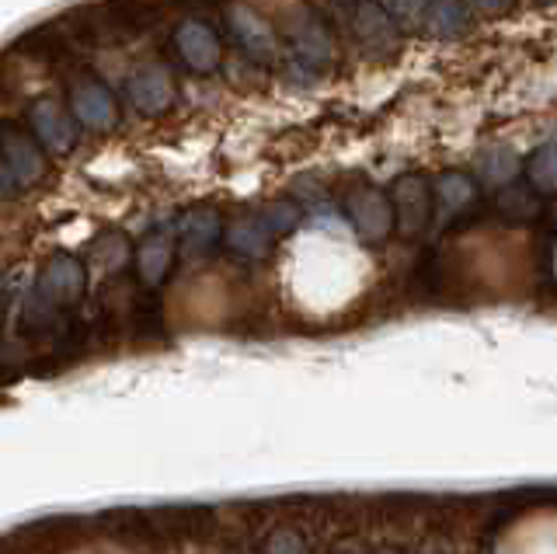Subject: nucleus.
I'll list each match as a JSON object with an SVG mask.
<instances>
[{
    "mask_svg": "<svg viewBox=\"0 0 557 554\" xmlns=\"http://www.w3.org/2000/svg\"><path fill=\"white\" fill-rule=\"evenodd\" d=\"M87 275L81 258L74 255H52L42 266L39 280L32 283V297L25 304V324L49 328L63 315V307H74L84 297Z\"/></svg>",
    "mask_w": 557,
    "mask_h": 554,
    "instance_id": "1",
    "label": "nucleus"
},
{
    "mask_svg": "<svg viewBox=\"0 0 557 554\" xmlns=\"http://www.w3.org/2000/svg\"><path fill=\"white\" fill-rule=\"evenodd\" d=\"M46 175V158L39 150V140L17 130L14 123H4V136H0V188L4 196H17L42 182Z\"/></svg>",
    "mask_w": 557,
    "mask_h": 554,
    "instance_id": "2",
    "label": "nucleus"
},
{
    "mask_svg": "<svg viewBox=\"0 0 557 554\" xmlns=\"http://www.w3.org/2000/svg\"><path fill=\"white\" fill-rule=\"evenodd\" d=\"M391 202H394V220L400 237H418L435 217V188L418 171H405V175L394 178Z\"/></svg>",
    "mask_w": 557,
    "mask_h": 554,
    "instance_id": "3",
    "label": "nucleus"
},
{
    "mask_svg": "<svg viewBox=\"0 0 557 554\" xmlns=\"http://www.w3.org/2000/svg\"><path fill=\"white\" fill-rule=\"evenodd\" d=\"M345 217L362 241H383L391 231H397L391 193H383L376 185H359L356 193H348Z\"/></svg>",
    "mask_w": 557,
    "mask_h": 554,
    "instance_id": "4",
    "label": "nucleus"
},
{
    "mask_svg": "<svg viewBox=\"0 0 557 554\" xmlns=\"http://www.w3.org/2000/svg\"><path fill=\"white\" fill-rule=\"evenodd\" d=\"M286 46L296 57V63H304L307 71H324V66L335 63V39H331V28L321 14L300 11L286 28Z\"/></svg>",
    "mask_w": 557,
    "mask_h": 554,
    "instance_id": "5",
    "label": "nucleus"
},
{
    "mask_svg": "<svg viewBox=\"0 0 557 554\" xmlns=\"http://www.w3.org/2000/svg\"><path fill=\"white\" fill-rule=\"evenodd\" d=\"M28 126L39 147L49 153H70L77 144V119L57 98H35L28 109Z\"/></svg>",
    "mask_w": 557,
    "mask_h": 554,
    "instance_id": "6",
    "label": "nucleus"
},
{
    "mask_svg": "<svg viewBox=\"0 0 557 554\" xmlns=\"http://www.w3.org/2000/svg\"><path fill=\"white\" fill-rule=\"evenodd\" d=\"M171 46H174V53H178V60L188 66L191 74H213L220 66V60H223L220 36L199 19H188V22H182L178 28H174Z\"/></svg>",
    "mask_w": 557,
    "mask_h": 554,
    "instance_id": "7",
    "label": "nucleus"
},
{
    "mask_svg": "<svg viewBox=\"0 0 557 554\" xmlns=\"http://www.w3.org/2000/svg\"><path fill=\"white\" fill-rule=\"evenodd\" d=\"M70 112H74V119L87 130H112L119 123L115 95L95 77H84L70 88Z\"/></svg>",
    "mask_w": 557,
    "mask_h": 554,
    "instance_id": "8",
    "label": "nucleus"
},
{
    "mask_svg": "<svg viewBox=\"0 0 557 554\" xmlns=\"http://www.w3.org/2000/svg\"><path fill=\"white\" fill-rule=\"evenodd\" d=\"M126 98L139 115H164L171 112L178 91L164 66H144L126 81Z\"/></svg>",
    "mask_w": 557,
    "mask_h": 554,
    "instance_id": "9",
    "label": "nucleus"
},
{
    "mask_svg": "<svg viewBox=\"0 0 557 554\" xmlns=\"http://www.w3.org/2000/svg\"><path fill=\"white\" fill-rule=\"evenodd\" d=\"M226 25H231L234 42L248 53L251 60H275L278 57V39L269 22H261L248 8H231L226 11Z\"/></svg>",
    "mask_w": 557,
    "mask_h": 554,
    "instance_id": "10",
    "label": "nucleus"
},
{
    "mask_svg": "<svg viewBox=\"0 0 557 554\" xmlns=\"http://www.w3.org/2000/svg\"><path fill=\"white\" fill-rule=\"evenodd\" d=\"M133 266L139 283L147 286H161L171 269H174V237L168 231H150L139 237V245L133 251Z\"/></svg>",
    "mask_w": 557,
    "mask_h": 554,
    "instance_id": "11",
    "label": "nucleus"
},
{
    "mask_svg": "<svg viewBox=\"0 0 557 554\" xmlns=\"http://www.w3.org/2000/svg\"><path fill=\"white\" fill-rule=\"evenodd\" d=\"M432 188H435V213H440V220H457L474 210L481 199L478 182L463 175V171H443Z\"/></svg>",
    "mask_w": 557,
    "mask_h": 554,
    "instance_id": "12",
    "label": "nucleus"
},
{
    "mask_svg": "<svg viewBox=\"0 0 557 554\" xmlns=\"http://www.w3.org/2000/svg\"><path fill=\"white\" fill-rule=\"evenodd\" d=\"M272 241H275V234L261 213L240 217L223 231V245L240 258H265L272 251Z\"/></svg>",
    "mask_w": 557,
    "mask_h": 554,
    "instance_id": "13",
    "label": "nucleus"
},
{
    "mask_svg": "<svg viewBox=\"0 0 557 554\" xmlns=\"http://www.w3.org/2000/svg\"><path fill=\"white\" fill-rule=\"evenodd\" d=\"M220 241V213L213 206H196L178 220V245L185 255L199 258Z\"/></svg>",
    "mask_w": 557,
    "mask_h": 554,
    "instance_id": "14",
    "label": "nucleus"
},
{
    "mask_svg": "<svg viewBox=\"0 0 557 554\" xmlns=\"http://www.w3.org/2000/svg\"><path fill=\"white\" fill-rule=\"evenodd\" d=\"M422 28L435 39H457L470 28V8L467 0H429Z\"/></svg>",
    "mask_w": 557,
    "mask_h": 554,
    "instance_id": "15",
    "label": "nucleus"
},
{
    "mask_svg": "<svg viewBox=\"0 0 557 554\" xmlns=\"http://www.w3.org/2000/svg\"><path fill=\"white\" fill-rule=\"evenodd\" d=\"M527 182L540 196H557V144H544L530 153Z\"/></svg>",
    "mask_w": 557,
    "mask_h": 554,
    "instance_id": "16",
    "label": "nucleus"
},
{
    "mask_svg": "<svg viewBox=\"0 0 557 554\" xmlns=\"http://www.w3.org/2000/svg\"><path fill=\"white\" fill-rule=\"evenodd\" d=\"M495 210L505 220H536L540 210H544V202H540V193H533V188L509 185V188H502V193H498Z\"/></svg>",
    "mask_w": 557,
    "mask_h": 554,
    "instance_id": "17",
    "label": "nucleus"
},
{
    "mask_svg": "<svg viewBox=\"0 0 557 554\" xmlns=\"http://www.w3.org/2000/svg\"><path fill=\"white\" fill-rule=\"evenodd\" d=\"M478 171L484 175V182H492V185L509 188V182L519 175V158H516L512 150L495 147V150H487L484 158L478 161Z\"/></svg>",
    "mask_w": 557,
    "mask_h": 554,
    "instance_id": "18",
    "label": "nucleus"
},
{
    "mask_svg": "<svg viewBox=\"0 0 557 554\" xmlns=\"http://www.w3.org/2000/svg\"><path fill=\"white\" fill-rule=\"evenodd\" d=\"M380 4L394 19L397 28L422 25L425 22V11H429V0H380Z\"/></svg>",
    "mask_w": 557,
    "mask_h": 554,
    "instance_id": "19",
    "label": "nucleus"
},
{
    "mask_svg": "<svg viewBox=\"0 0 557 554\" xmlns=\"http://www.w3.org/2000/svg\"><path fill=\"white\" fill-rule=\"evenodd\" d=\"M261 217H265V223L272 227V234H286V231H293L296 223H300V210L289 202V199H275V202H269L265 210H261Z\"/></svg>",
    "mask_w": 557,
    "mask_h": 554,
    "instance_id": "20",
    "label": "nucleus"
},
{
    "mask_svg": "<svg viewBox=\"0 0 557 554\" xmlns=\"http://www.w3.org/2000/svg\"><path fill=\"white\" fill-rule=\"evenodd\" d=\"M265 554H307V547H304V541L293 530H275L269 537Z\"/></svg>",
    "mask_w": 557,
    "mask_h": 554,
    "instance_id": "21",
    "label": "nucleus"
},
{
    "mask_svg": "<svg viewBox=\"0 0 557 554\" xmlns=\"http://www.w3.org/2000/svg\"><path fill=\"white\" fill-rule=\"evenodd\" d=\"M512 0H467V8H474V11H484V14H495V11H505Z\"/></svg>",
    "mask_w": 557,
    "mask_h": 554,
    "instance_id": "22",
    "label": "nucleus"
},
{
    "mask_svg": "<svg viewBox=\"0 0 557 554\" xmlns=\"http://www.w3.org/2000/svg\"><path fill=\"white\" fill-rule=\"evenodd\" d=\"M182 4H226V0H171V8H182Z\"/></svg>",
    "mask_w": 557,
    "mask_h": 554,
    "instance_id": "23",
    "label": "nucleus"
},
{
    "mask_svg": "<svg viewBox=\"0 0 557 554\" xmlns=\"http://www.w3.org/2000/svg\"><path fill=\"white\" fill-rule=\"evenodd\" d=\"M335 554H356V547H352V544H342V547H338Z\"/></svg>",
    "mask_w": 557,
    "mask_h": 554,
    "instance_id": "24",
    "label": "nucleus"
},
{
    "mask_svg": "<svg viewBox=\"0 0 557 554\" xmlns=\"http://www.w3.org/2000/svg\"><path fill=\"white\" fill-rule=\"evenodd\" d=\"M376 554H400V551H397V547H380Z\"/></svg>",
    "mask_w": 557,
    "mask_h": 554,
    "instance_id": "25",
    "label": "nucleus"
},
{
    "mask_svg": "<svg viewBox=\"0 0 557 554\" xmlns=\"http://www.w3.org/2000/svg\"><path fill=\"white\" fill-rule=\"evenodd\" d=\"M422 554H443V551H440V547H425Z\"/></svg>",
    "mask_w": 557,
    "mask_h": 554,
    "instance_id": "26",
    "label": "nucleus"
}]
</instances>
